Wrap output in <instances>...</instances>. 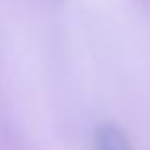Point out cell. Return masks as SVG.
<instances>
[{
    "mask_svg": "<svg viewBox=\"0 0 150 150\" xmlns=\"http://www.w3.org/2000/svg\"><path fill=\"white\" fill-rule=\"evenodd\" d=\"M95 150H132L125 134L111 123L97 127L95 134Z\"/></svg>",
    "mask_w": 150,
    "mask_h": 150,
    "instance_id": "6da1fadb",
    "label": "cell"
}]
</instances>
